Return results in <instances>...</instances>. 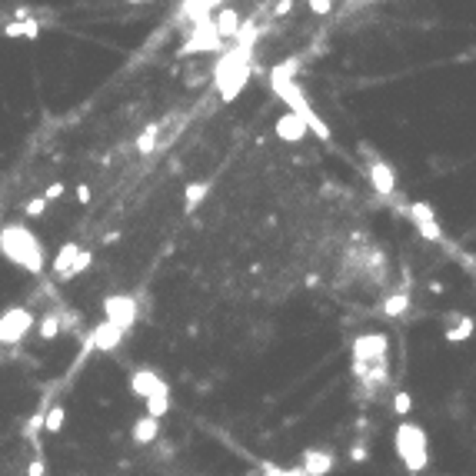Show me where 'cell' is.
<instances>
[{
	"label": "cell",
	"mask_w": 476,
	"mask_h": 476,
	"mask_svg": "<svg viewBox=\"0 0 476 476\" xmlns=\"http://www.w3.org/2000/svg\"><path fill=\"white\" fill-rule=\"evenodd\" d=\"M0 257L7 263H14L24 273H44L47 267V250L40 244V237L27 227V223H7L0 227Z\"/></svg>",
	"instance_id": "obj_1"
},
{
	"label": "cell",
	"mask_w": 476,
	"mask_h": 476,
	"mask_svg": "<svg viewBox=\"0 0 476 476\" xmlns=\"http://www.w3.org/2000/svg\"><path fill=\"white\" fill-rule=\"evenodd\" d=\"M270 87H273V93H277L280 100L287 104V110H293L300 120L307 123L310 134H317L320 140H330V137H333V134H330V127H326V120H323L320 113L313 110V104L307 100L303 87H300V84L290 77V67H277V70L270 74Z\"/></svg>",
	"instance_id": "obj_2"
},
{
	"label": "cell",
	"mask_w": 476,
	"mask_h": 476,
	"mask_svg": "<svg viewBox=\"0 0 476 476\" xmlns=\"http://www.w3.org/2000/svg\"><path fill=\"white\" fill-rule=\"evenodd\" d=\"M393 450H397V460L403 463L406 473L416 476L430 466V440H427V430L420 423L403 420L393 430Z\"/></svg>",
	"instance_id": "obj_3"
},
{
	"label": "cell",
	"mask_w": 476,
	"mask_h": 476,
	"mask_svg": "<svg viewBox=\"0 0 476 476\" xmlns=\"http://www.w3.org/2000/svg\"><path fill=\"white\" fill-rule=\"evenodd\" d=\"M246 61H250V47H237V50H230L223 61L216 63L214 84L220 90V97H223V104H233L240 97V90L246 87V77H250Z\"/></svg>",
	"instance_id": "obj_4"
},
{
	"label": "cell",
	"mask_w": 476,
	"mask_h": 476,
	"mask_svg": "<svg viewBox=\"0 0 476 476\" xmlns=\"http://www.w3.org/2000/svg\"><path fill=\"white\" fill-rule=\"evenodd\" d=\"M350 367H390V337L386 333H360L350 343Z\"/></svg>",
	"instance_id": "obj_5"
},
{
	"label": "cell",
	"mask_w": 476,
	"mask_h": 476,
	"mask_svg": "<svg viewBox=\"0 0 476 476\" xmlns=\"http://www.w3.org/2000/svg\"><path fill=\"white\" fill-rule=\"evenodd\" d=\"M31 330H37V317H33L31 307H10L0 313V343L3 347L24 343Z\"/></svg>",
	"instance_id": "obj_6"
},
{
	"label": "cell",
	"mask_w": 476,
	"mask_h": 476,
	"mask_svg": "<svg viewBox=\"0 0 476 476\" xmlns=\"http://www.w3.org/2000/svg\"><path fill=\"white\" fill-rule=\"evenodd\" d=\"M406 216H410V223H413L416 233H420L427 244H443V227H440L436 210H433L427 200H413V203L406 207Z\"/></svg>",
	"instance_id": "obj_7"
},
{
	"label": "cell",
	"mask_w": 476,
	"mask_h": 476,
	"mask_svg": "<svg viewBox=\"0 0 476 476\" xmlns=\"http://www.w3.org/2000/svg\"><path fill=\"white\" fill-rule=\"evenodd\" d=\"M140 317V307L134 296H127V293H113V296H107L104 300V320L117 323V326H123V330H130L134 323H137Z\"/></svg>",
	"instance_id": "obj_8"
},
{
	"label": "cell",
	"mask_w": 476,
	"mask_h": 476,
	"mask_svg": "<svg viewBox=\"0 0 476 476\" xmlns=\"http://www.w3.org/2000/svg\"><path fill=\"white\" fill-rule=\"evenodd\" d=\"M123 337H127V330L123 326H117V323L110 320H100L97 326L90 330V350H100V354H113V350H120Z\"/></svg>",
	"instance_id": "obj_9"
},
{
	"label": "cell",
	"mask_w": 476,
	"mask_h": 476,
	"mask_svg": "<svg viewBox=\"0 0 476 476\" xmlns=\"http://www.w3.org/2000/svg\"><path fill=\"white\" fill-rule=\"evenodd\" d=\"M333 463H337V457H333L330 446H307L300 453V470L307 476H326L333 470Z\"/></svg>",
	"instance_id": "obj_10"
},
{
	"label": "cell",
	"mask_w": 476,
	"mask_h": 476,
	"mask_svg": "<svg viewBox=\"0 0 476 476\" xmlns=\"http://www.w3.org/2000/svg\"><path fill=\"white\" fill-rule=\"evenodd\" d=\"M367 173H370V184H373L376 193H383V197H393V193H397V173H393V167L386 164L383 157L370 154Z\"/></svg>",
	"instance_id": "obj_11"
},
{
	"label": "cell",
	"mask_w": 476,
	"mask_h": 476,
	"mask_svg": "<svg viewBox=\"0 0 476 476\" xmlns=\"http://www.w3.org/2000/svg\"><path fill=\"white\" fill-rule=\"evenodd\" d=\"M160 390H167V380H164L157 370L137 367L130 373V393H134V397L147 399V397H154V393H160Z\"/></svg>",
	"instance_id": "obj_12"
},
{
	"label": "cell",
	"mask_w": 476,
	"mask_h": 476,
	"mask_svg": "<svg viewBox=\"0 0 476 476\" xmlns=\"http://www.w3.org/2000/svg\"><path fill=\"white\" fill-rule=\"evenodd\" d=\"M273 134H277L280 140H287V143H300V140L310 134V127L293 110H287V113H280L277 123H273Z\"/></svg>",
	"instance_id": "obj_13"
},
{
	"label": "cell",
	"mask_w": 476,
	"mask_h": 476,
	"mask_svg": "<svg viewBox=\"0 0 476 476\" xmlns=\"http://www.w3.org/2000/svg\"><path fill=\"white\" fill-rule=\"evenodd\" d=\"M80 253V244H74V240H67V244L57 250V257H54V263H50V270H54V277L61 280H70V267H74V260H77Z\"/></svg>",
	"instance_id": "obj_14"
},
{
	"label": "cell",
	"mask_w": 476,
	"mask_h": 476,
	"mask_svg": "<svg viewBox=\"0 0 476 476\" xmlns=\"http://www.w3.org/2000/svg\"><path fill=\"white\" fill-rule=\"evenodd\" d=\"M130 436H134V443H140V446H147V443H154L157 436H160V420L157 416H140L137 423L130 427Z\"/></svg>",
	"instance_id": "obj_15"
},
{
	"label": "cell",
	"mask_w": 476,
	"mask_h": 476,
	"mask_svg": "<svg viewBox=\"0 0 476 476\" xmlns=\"http://www.w3.org/2000/svg\"><path fill=\"white\" fill-rule=\"evenodd\" d=\"M214 31H216V37H237V33H240V14H237L233 7H223V10L214 17Z\"/></svg>",
	"instance_id": "obj_16"
},
{
	"label": "cell",
	"mask_w": 476,
	"mask_h": 476,
	"mask_svg": "<svg viewBox=\"0 0 476 476\" xmlns=\"http://www.w3.org/2000/svg\"><path fill=\"white\" fill-rule=\"evenodd\" d=\"M3 37H27V40H37L40 37V24L27 17V20H10V24H3Z\"/></svg>",
	"instance_id": "obj_17"
},
{
	"label": "cell",
	"mask_w": 476,
	"mask_h": 476,
	"mask_svg": "<svg viewBox=\"0 0 476 476\" xmlns=\"http://www.w3.org/2000/svg\"><path fill=\"white\" fill-rule=\"evenodd\" d=\"M453 326L446 330V343H463V340H470L476 333V320L473 317H450Z\"/></svg>",
	"instance_id": "obj_18"
},
{
	"label": "cell",
	"mask_w": 476,
	"mask_h": 476,
	"mask_svg": "<svg viewBox=\"0 0 476 476\" xmlns=\"http://www.w3.org/2000/svg\"><path fill=\"white\" fill-rule=\"evenodd\" d=\"M207 193H210V184H207V180H193V184H187V193H184V210L187 214H193L200 203H203Z\"/></svg>",
	"instance_id": "obj_19"
},
{
	"label": "cell",
	"mask_w": 476,
	"mask_h": 476,
	"mask_svg": "<svg viewBox=\"0 0 476 476\" xmlns=\"http://www.w3.org/2000/svg\"><path fill=\"white\" fill-rule=\"evenodd\" d=\"M61 330H63V317L57 313V310H50L47 317H40V320H37V337H40V340H54Z\"/></svg>",
	"instance_id": "obj_20"
},
{
	"label": "cell",
	"mask_w": 476,
	"mask_h": 476,
	"mask_svg": "<svg viewBox=\"0 0 476 476\" xmlns=\"http://www.w3.org/2000/svg\"><path fill=\"white\" fill-rule=\"evenodd\" d=\"M63 423H67V406L63 403H54L44 410V433H61Z\"/></svg>",
	"instance_id": "obj_21"
},
{
	"label": "cell",
	"mask_w": 476,
	"mask_h": 476,
	"mask_svg": "<svg viewBox=\"0 0 476 476\" xmlns=\"http://www.w3.org/2000/svg\"><path fill=\"white\" fill-rule=\"evenodd\" d=\"M143 406H147V416H157V420H164L170 413V386L167 390H160L154 397L143 399Z\"/></svg>",
	"instance_id": "obj_22"
},
{
	"label": "cell",
	"mask_w": 476,
	"mask_h": 476,
	"mask_svg": "<svg viewBox=\"0 0 476 476\" xmlns=\"http://www.w3.org/2000/svg\"><path fill=\"white\" fill-rule=\"evenodd\" d=\"M383 317H403L406 310H410V293L406 290H399V293H390L383 300Z\"/></svg>",
	"instance_id": "obj_23"
},
{
	"label": "cell",
	"mask_w": 476,
	"mask_h": 476,
	"mask_svg": "<svg viewBox=\"0 0 476 476\" xmlns=\"http://www.w3.org/2000/svg\"><path fill=\"white\" fill-rule=\"evenodd\" d=\"M157 134H160V123H150V127H143V134L137 137V154H154L157 147Z\"/></svg>",
	"instance_id": "obj_24"
},
{
	"label": "cell",
	"mask_w": 476,
	"mask_h": 476,
	"mask_svg": "<svg viewBox=\"0 0 476 476\" xmlns=\"http://www.w3.org/2000/svg\"><path fill=\"white\" fill-rule=\"evenodd\" d=\"M410 410H413V397H410L406 390H397V393H393V413L410 416Z\"/></svg>",
	"instance_id": "obj_25"
},
{
	"label": "cell",
	"mask_w": 476,
	"mask_h": 476,
	"mask_svg": "<svg viewBox=\"0 0 476 476\" xmlns=\"http://www.w3.org/2000/svg\"><path fill=\"white\" fill-rule=\"evenodd\" d=\"M90 263H93V253H90V250H84V246H80L77 260H74V267H70V280L80 277V273H87V270H90Z\"/></svg>",
	"instance_id": "obj_26"
},
{
	"label": "cell",
	"mask_w": 476,
	"mask_h": 476,
	"mask_svg": "<svg viewBox=\"0 0 476 476\" xmlns=\"http://www.w3.org/2000/svg\"><path fill=\"white\" fill-rule=\"evenodd\" d=\"M24 214L31 216V220L44 216V214H47V197H31L27 203H24Z\"/></svg>",
	"instance_id": "obj_27"
},
{
	"label": "cell",
	"mask_w": 476,
	"mask_h": 476,
	"mask_svg": "<svg viewBox=\"0 0 476 476\" xmlns=\"http://www.w3.org/2000/svg\"><path fill=\"white\" fill-rule=\"evenodd\" d=\"M263 473H267V476H307L300 466H290V470H280V466H263Z\"/></svg>",
	"instance_id": "obj_28"
},
{
	"label": "cell",
	"mask_w": 476,
	"mask_h": 476,
	"mask_svg": "<svg viewBox=\"0 0 476 476\" xmlns=\"http://www.w3.org/2000/svg\"><path fill=\"white\" fill-rule=\"evenodd\" d=\"M63 193H67V187H63V184H61V180H54V184H50V187H47V190H44V197H47V203H50V200H61V197H63Z\"/></svg>",
	"instance_id": "obj_29"
},
{
	"label": "cell",
	"mask_w": 476,
	"mask_h": 476,
	"mask_svg": "<svg viewBox=\"0 0 476 476\" xmlns=\"http://www.w3.org/2000/svg\"><path fill=\"white\" fill-rule=\"evenodd\" d=\"M310 3V10H313V14H330V10H333V0H307Z\"/></svg>",
	"instance_id": "obj_30"
},
{
	"label": "cell",
	"mask_w": 476,
	"mask_h": 476,
	"mask_svg": "<svg viewBox=\"0 0 476 476\" xmlns=\"http://www.w3.org/2000/svg\"><path fill=\"white\" fill-rule=\"evenodd\" d=\"M44 473H47L44 457H37V460H31V466H27V476H44Z\"/></svg>",
	"instance_id": "obj_31"
},
{
	"label": "cell",
	"mask_w": 476,
	"mask_h": 476,
	"mask_svg": "<svg viewBox=\"0 0 476 476\" xmlns=\"http://www.w3.org/2000/svg\"><path fill=\"white\" fill-rule=\"evenodd\" d=\"M40 430H44V413H37L31 423H27V436H37Z\"/></svg>",
	"instance_id": "obj_32"
},
{
	"label": "cell",
	"mask_w": 476,
	"mask_h": 476,
	"mask_svg": "<svg viewBox=\"0 0 476 476\" xmlns=\"http://www.w3.org/2000/svg\"><path fill=\"white\" fill-rule=\"evenodd\" d=\"M350 460H354V463H363V460H367V446L356 443L354 450H350Z\"/></svg>",
	"instance_id": "obj_33"
},
{
	"label": "cell",
	"mask_w": 476,
	"mask_h": 476,
	"mask_svg": "<svg viewBox=\"0 0 476 476\" xmlns=\"http://www.w3.org/2000/svg\"><path fill=\"white\" fill-rule=\"evenodd\" d=\"M290 7H293V0H280L277 7H273V17H287L290 14Z\"/></svg>",
	"instance_id": "obj_34"
},
{
	"label": "cell",
	"mask_w": 476,
	"mask_h": 476,
	"mask_svg": "<svg viewBox=\"0 0 476 476\" xmlns=\"http://www.w3.org/2000/svg\"><path fill=\"white\" fill-rule=\"evenodd\" d=\"M90 197H93V193H90V187H87V184H80V187H77V200H80V203H90Z\"/></svg>",
	"instance_id": "obj_35"
},
{
	"label": "cell",
	"mask_w": 476,
	"mask_h": 476,
	"mask_svg": "<svg viewBox=\"0 0 476 476\" xmlns=\"http://www.w3.org/2000/svg\"><path fill=\"white\" fill-rule=\"evenodd\" d=\"M127 3H143V0H127Z\"/></svg>",
	"instance_id": "obj_36"
}]
</instances>
